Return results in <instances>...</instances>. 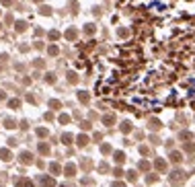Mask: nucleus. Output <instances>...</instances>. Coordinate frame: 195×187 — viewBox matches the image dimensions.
Wrapping results in <instances>:
<instances>
[{"label": "nucleus", "instance_id": "f257e3e1", "mask_svg": "<svg viewBox=\"0 0 195 187\" xmlns=\"http://www.w3.org/2000/svg\"><path fill=\"white\" fill-rule=\"evenodd\" d=\"M17 187H33V181L31 179H19L17 181Z\"/></svg>", "mask_w": 195, "mask_h": 187}, {"label": "nucleus", "instance_id": "f03ea898", "mask_svg": "<svg viewBox=\"0 0 195 187\" xmlns=\"http://www.w3.org/2000/svg\"><path fill=\"white\" fill-rule=\"evenodd\" d=\"M41 185H45V187H53V185H56V181H53L51 177H41Z\"/></svg>", "mask_w": 195, "mask_h": 187}, {"label": "nucleus", "instance_id": "7ed1b4c3", "mask_svg": "<svg viewBox=\"0 0 195 187\" xmlns=\"http://www.w3.org/2000/svg\"><path fill=\"white\" fill-rule=\"evenodd\" d=\"M0 158H2V160H10V152H8L6 148H2V150H0Z\"/></svg>", "mask_w": 195, "mask_h": 187}, {"label": "nucleus", "instance_id": "20e7f679", "mask_svg": "<svg viewBox=\"0 0 195 187\" xmlns=\"http://www.w3.org/2000/svg\"><path fill=\"white\" fill-rule=\"evenodd\" d=\"M21 160H23V162H31V160H33V156H31L29 152H23V156H21Z\"/></svg>", "mask_w": 195, "mask_h": 187}, {"label": "nucleus", "instance_id": "39448f33", "mask_svg": "<svg viewBox=\"0 0 195 187\" xmlns=\"http://www.w3.org/2000/svg\"><path fill=\"white\" fill-rule=\"evenodd\" d=\"M49 169H51V173H53V175H58V173H62V171H60V165H56V162H53V165H51Z\"/></svg>", "mask_w": 195, "mask_h": 187}, {"label": "nucleus", "instance_id": "423d86ee", "mask_svg": "<svg viewBox=\"0 0 195 187\" xmlns=\"http://www.w3.org/2000/svg\"><path fill=\"white\" fill-rule=\"evenodd\" d=\"M8 107L17 109V107H19V101H17V99H10V101H8Z\"/></svg>", "mask_w": 195, "mask_h": 187}, {"label": "nucleus", "instance_id": "0eeeda50", "mask_svg": "<svg viewBox=\"0 0 195 187\" xmlns=\"http://www.w3.org/2000/svg\"><path fill=\"white\" fill-rule=\"evenodd\" d=\"M39 152H43V154L49 152V146H47V144H39Z\"/></svg>", "mask_w": 195, "mask_h": 187}, {"label": "nucleus", "instance_id": "6e6552de", "mask_svg": "<svg viewBox=\"0 0 195 187\" xmlns=\"http://www.w3.org/2000/svg\"><path fill=\"white\" fill-rule=\"evenodd\" d=\"M70 121V115H60V123H68Z\"/></svg>", "mask_w": 195, "mask_h": 187}, {"label": "nucleus", "instance_id": "1a4fd4ad", "mask_svg": "<svg viewBox=\"0 0 195 187\" xmlns=\"http://www.w3.org/2000/svg\"><path fill=\"white\" fill-rule=\"evenodd\" d=\"M66 175H74V167H72V165L66 167Z\"/></svg>", "mask_w": 195, "mask_h": 187}, {"label": "nucleus", "instance_id": "9d476101", "mask_svg": "<svg viewBox=\"0 0 195 187\" xmlns=\"http://www.w3.org/2000/svg\"><path fill=\"white\" fill-rule=\"evenodd\" d=\"M37 134H39V136H47V130H45V128H39Z\"/></svg>", "mask_w": 195, "mask_h": 187}, {"label": "nucleus", "instance_id": "9b49d317", "mask_svg": "<svg viewBox=\"0 0 195 187\" xmlns=\"http://www.w3.org/2000/svg\"><path fill=\"white\" fill-rule=\"evenodd\" d=\"M70 138H72V136H70V134H66V136H62V142H66V144H68V142H70Z\"/></svg>", "mask_w": 195, "mask_h": 187}, {"label": "nucleus", "instance_id": "f8f14e48", "mask_svg": "<svg viewBox=\"0 0 195 187\" xmlns=\"http://www.w3.org/2000/svg\"><path fill=\"white\" fill-rule=\"evenodd\" d=\"M49 105H51L53 109H58V107H60V103H58V101H49Z\"/></svg>", "mask_w": 195, "mask_h": 187}, {"label": "nucleus", "instance_id": "ddd939ff", "mask_svg": "<svg viewBox=\"0 0 195 187\" xmlns=\"http://www.w3.org/2000/svg\"><path fill=\"white\" fill-rule=\"evenodd\" d=\"M62 187H64V185H62Z\"/></svg>", "mask_w": 195, "mask_h": 187}]
</instances>
